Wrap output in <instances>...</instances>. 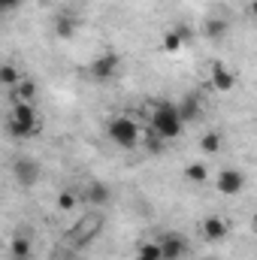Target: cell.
Masks as SVG:
<instances>
[{
    "label": "cell",
    "instance_id": "5",
    "mask_svg": "<svg viewBox=\"0 0 257 260\" xmlns=\"http://www.w3.org/2000/svg\"><path fill=\"white\" fill-rule=\"evenodd\" d=\"M154 242H157L160 260H185V257H188V251H191L188 239H185L182 233H176V230H167V233H160Z\"/></svg>",
    "mask_w": 257,
    "mask_h": 260
},
{
    "label": "cell",
    "instance_id": "13",
    "mask_svg": "<svg viewBox=\"0 0 257 260\" xmlns=\"http://www.w3.org/2000/svg\"><path fill=\"white\" fill-rule=\"evenodd\" d=\"M227 30H230V21H227V18H215V15H212V18L203 21V34H206L209 40H224Z\"/></svg>",
    "mask_w": 257,
    "mask_h": 260
},
{
    "label": "cell",
    "instance_id": "23",
    "mask_svg": "<svg viewBox=\"0 0 257 260\" xmlns=\"http://www.w3.org/2000/svg\"><path fill=\"white\" fill-rule=\"evenodd\" d=\"M21 3L24 0H0V12L6 15V12H15V9H21Z\"/></svg>",
    "mask_w": 257,
    "mask_h": 260
},
{
    "label": "cell",
    "instance_id": "26",
    "mask_svg": "<svg viewBox=\"0 0 257 260\" xmlns=\"http://www.w3.org/2000/svg\"><path fill=\"white\" fill-rule=\"evenodd\" d=\"M0 18H3V12H0Z\"/></svg>",
    "mask_w": 257,
    "mask_h": 260
},
{
    "label": "cell",
    "instance_id": "14",
    "mask_svg": "<svg viewBox=\"0 0 257 260\" xmlns=\"http://www.w3.org/2000/svg\"><path fill=\"white\" fill-rule=\"evenodd\" d=\"M9 254H12V257H34V242H30V236L15 233L12 242H9Z\"/></svg>",
    "mask_w": 257,
    "mask_h": 260
},
{
    "label": "cell",
    "instance_id": "2",
    "mask_svg": "<svg viewBox=\"0 0 257 260\" xmlns=\"http://www.w3.org/2000/svg\"><path fill=\"white\" fill-rule=\"evenodd\" d=\"M6 133H9V136H15V139H30V136H37V133H40V118H37L34 103L12 100L9 115H6Z\"/></svg>",
    "mask_w": 257,
    "mask_h": 260
},
{
    "label": "cell",
    "instance_id": "1",
    "mask_svg": "<svg viewBox=\"0 0 257 260\" xmlns=\"http://www.w3.org/2000/svg\"><path fill=\"white\" fill-rule=\"evenodd\" d=\"M103 224H106V215L100 212V209H88L70 230H67L64 236V245L67 248H73V251H82V248H88L100 233H103Z\"/></svg>",
    "mask_w": 257,
    "mask_h": 260
},
{
    "label": "cell",
    "instance_id": "4",
    "mask_svg": "<svg viewBox=\"0 0 257 260\" xmlns=\"http://www.w3.org/2000/svg\"><path fill=\"white\" fill-rule=\"evenodd\" d=\"M106 136L118 145V148H136L142 139V127L133 121V118H127V115H115L109 124H106Z\"/></svg>",
    "mask_w": 257,
    "mask_h": 260
},
{
    "label": "cell",
    "instance_id": "20",
    "mask_svg": "<svg viewBox=\"0 0 257 260\" xmlns=\"http://www.w3.org/2000/svg\"><path fill=\"white\" fill-rule=\"evenodd\" d=\"M139 139H145V145H148V151H151V154H160V151H164V139H160L151 127L142 130V136H139Z\"/></svg>",
    "mask_w": 257,
    "mask_h": 260
},
{
    "label": "cell",
    "instance_id": "15",
    "mask_svg": "<svg viewBox=\"0 0 257 260\" xmlns=\"http://www.w3.org/2000/svg\"><path fill=\"white\" fill-rule=\"evenodd\" d=\"M55 34H58L61 40H73V37H76V18L67 15V12H61V15L55 18Z\"/></svg>",
    "mask_w": 257,
    "mask_h": 260
},
{
    "label": "cell",
    "instance_id": "25",
    "mask_svg": "<svg viewBox=\"0 0 257 260\" xmlns=\"http://www.w3.org/2000/svg\"><path fill=\"white\" fill-rule=\"evenodd\" d=\"M40 3H52V0H40Z\"/></svg>",
    "mask_w": 257,
    "mask_h": 260
},
{
    "label": "cell",
    "instance_id": "10",
    "mask_svg": "<svg viewBox=\"0 0 257 260\" xmlns=\"http://www.w3.org/2000/svg\"><path fill=\"white\" fill-rule=\"evenodd\" d=\"M209 82H212L215 91H233L236 73H233L230 67H224V64H212V70H209Z\"/></svg>",
    "mask_w": 257,
    "mask_h": 260
},
{
    "label": "cell",
    "instance_id": "17",
    "mask_svg": "<svg viewBox=\"0 0 257 260\" xmlns=\"http://www.w3.org/2000/svg\"><path fill=\"white\" fill-rule=\"evenodd\" d=\"M185 179H188L191 185H206V182H209V167H206V164H188V167H185Z\"/></svg>",
    "mask_w": 257,
    "mask_h": 260
},
{
    "label": "cell",
    "instance_id": "24",
    "mask_svg": "<svg viewBox=\"0 0 257 260\" xmlns=\"http://www.w3.org/2000/svg\"><path fill=\"white\" fill-rule=\"evenodd\" d=\"M12 260H30V257H12Z\"/></svg>",
    "mask_w": 257,
    "mask_h": 260
},
{
    "label": "cell",
    "instance_id": "3",
    "mask_svg": "<svg viewBox=\"0 0 257 260\" xmlns=\"http://www.w3.org/2000/svg\"><path fill=\"white\" fill-rule=\"evenodd\" d=\"M148 127L154 130L164 142H170V139H179L182 136V118H179V109H176V103H170V100H160L157 106H154V112H151V124Z\"/></svg>",
    "mask_w": 257,
    "mask_h": 260
},
{
    "label": "cell",
    "instance_id": "19",
    "mask_svg": "<svg viewBox=\"0 0 257 260\" xmlns=\"http://www.w3.org/2000/svg\"><path fill=\"white\" fill-rule=\"evenodd\" d=\"M200 148H203L206 154H218V151H221V136H218L215 130L203 133V136H200Z\"/></svg>",
    "mask_w": 257,
    "mask_h": 260
},
{
    "label": "cell",
    "instance_id": "8",
    "mask_svg": "<svg viewBox=\"0 0 257 260\" xmlns=\"http://www.w3.org/2000/svg\"><path fill=\"white\" fill-rule=\"evenodd\" d=\"M82 203H88L91 209H103L106 203H112V188L100 179H91L82 191Z\"/></svg>",
    "mask_w": 257,
    "mask_h": 260
},
{
    "label": "cell",
    "instance_id": "18",
    "mask_svg": "<svg viewBox=\"0 0 257 260\" xmlns=\"http://www.w3.org/2000/svg\"><path fill=\"white\" fill-rule=\"evenodd\" d=\"M188 43V30H170L164 37V52H179Z\"/></svg>",
    "mask_w": 257,
    "mask_h": 260
},
{
    "label": "cell",
    "instance_id": "7",
    "mask_svg": "<svg viewBox=\"0 0 257 260\" xmlns=\"http://www.w3.org/2000/svg\"><path fill=\"white\" fill-rule=\"evenodd\" d=\"M118 70H121V58L115 55V52H103V55H97L91 67H88V73H91V79H97V82H112L115 76H118Z\"/></svg>",
    "mask_w": 257,
    "mask_h": 260
},
{
    "label": "cell",
    "instance_id": "9",
    "mask_svg": "<svg viewBox=\"0 0 257 260\" xmlns=\"http://www.w3.org/2000/svg\"><path fill=\"white\" fill-rule=\"evenodd\" d=\"M215 185H218L221 194L236 197V194H242V188H245V173L242 170H221L218 179H215Z\"/></svg>",
    "mask_w": 257,
    "mask_h": 260
},
{
    "label": "cell",
    "instance_id": "12",
    "mask_svg": "<svg viewBox=\"0 0 257 260\" xmlns=\"http://www.w3.org/2000/svg\"><path fill=\"white\" fill-rule=\"evenodd\" d=\"M176 109H179V118H182V124H191V121H197V118L203 115V106H200V97H197V94L182 97V103H179Z\"/></svg>",
    "mask_w": 257,
    "mask_h": 260
},
{
    "label": "cell",
    "instance_id": "21",
    "mask_svg": "<svg viewBox=\"0 0 257 260\" xmlns=\"http://www.w3.org/2000/svg\"><path fill=\"white\" fill-rule=\"evenodd\" d=\"M136 260H160L157 242H142V245L136 248Z\"/></svg>",
    "mask_w": 257,
    "mask_h": 260
},
{
    "label": "cell",
    "instance_id": "22",
    "mask_svg": "<svg viewBox=\"0 0 257 260\" xmlns=\"http://www.w3.org/2000/svg\"><path fill=\"white\" fill-rule=\"evenodd\" d=\"M76 203H79V200H76V194H70V191H61V194H58V209H61V212H70Z\"/></svg>",
    "mask_w": 257,
    "mask_h": 260
},
{
    "label": "cell",
    "instance_id": "6",
    "mask_svg": "<svg viewBox=\"0 0 257 260\" xmlns=\"http://www.w3.org/2000/svg\"><path fill=\"white\" fill-rule=\"evenodd\" d=\"M9 170H12L15 185H21V188H34V185L43 179V167H40L34 157H15Z\"/></svg>",
    "mask_w": 257,
    "mask_h": 260
},
{
    "label": "cell",
    "instance_id": "16",
    "mask_svg": "<svg viewBox=\"0 0 257 260\" xmlns=\"http://www.w3.org/2000/svg\"><path fill=\"white\" fill-rule=\"evenodd\" d=\"M21 82V73H18V67L15 64H0V88H15Z\"/></svg>",
    "mask_w": 257,
    "mask_h": 260
},
{
    "label": "cell",
    "instance_id": "11",
    "mask_svg": "<svg viewBox=\"0 0 257 260\" xmlns=\"http://www.w3.org/2000/svg\"><path fill=\"white\" fill-rule=\"evenodd\" d=\"M227 233H230V227H227V221H224V218H218V215H209V218L203 221V236H206L209 242H221Z\"/></svg>",
    "mask_w": 257,
    "mask_h": 260
}]
</instances>
